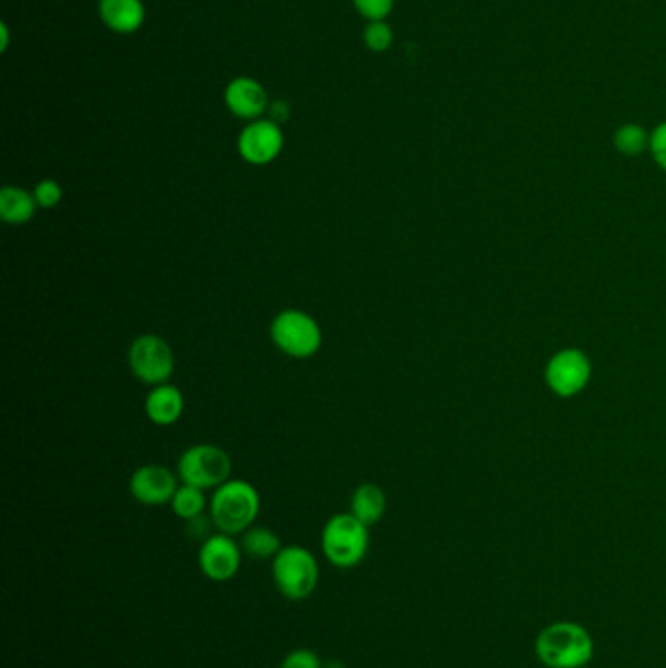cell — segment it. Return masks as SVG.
I'll return each mask as SVG.
<instances>
[{
    "label": "cell",
    "instance_id": "obj_1",
    "mask_svg": "<svg viewBox=\"0 0 666 668\" xmlns=\"http://www.w3.org/2000/svg\"><path fill=\"white\" fill-rule=\"evenodd\" d=\"M594 642L589 632L575 622L547 625L536 637V655L547 668H582L589 665Z\"/></svg>",
    "mask_w": 666,
    "mask_h": 668
},
{
    "label": "cell",
    "instance_id": "obj_2",
    "mask_svg": "<svg viewBox=\"0 0 666 668\" xmlns=\"http://www.w3.org/2000/svg\"><path fill=\"white\" fill-rule=\"evenodd\" d=\"M260 495L256 486L244 479H229L217 486L209 501V516L216 528L237 536L251 528L259 518Z\"/></svg>",
    "mask_w": 666,
    "mask_h": 668
},
{
    "label": "cell",
    "instance_id": "obj_3",
    "mask_svg": "<svg viewBox=\"0 0 666 668\" xmlns=\"http://www.w3.org/2000/svg\"><path fill=\"white\" fill-rule=\"evenodd\" d=\"M323 556L337 569H354L370 551V528L352 513L335 514L320 532Z\"/></svg>",
    "mask_w": 666,
    "mask_h": 668
},
{
    "label": "cell",
    "instance_id": "obj_4",
    "mask_svg": "<svg viewBox=\"0 0 666 668\" xmlns=\"http://www.w3.org/2000/svg\"><path fill=\"white\" fill-rule=\"evenodd\" d=\"M272 579L284 599L303 602L319 587V561L307 547H282V551L272 559Z\"/></svg>",
    "mask_w": 666,
    "mask_h": 668
},
{
    "label": "cell",
    "instance_id": "obj_5",
    "mask_svg": "<svg viewBox=\"0 0 666 668\" xmlns=\"http://www.w3.org/2000/svg\"><path fill=\"white\" fill-rule=\"evenodd\" d=\"M270 339L290 358H313L323 347V330L309 313L284 309L270 322Z\"/></svg>",
    "mask_w": 666,
    "mask_h": 668
},
{
    "label": "cell",
    "instance_id": "obj_6",
    "mask_svg": "<svg viewBox=\"0 0 666 668\" xmlns=\"http://www.w3.org/2000/svg\"><path fill=\"white\" fill-rule=\"evenodd\" d=\"M233 463L226 450L214 443H196L178 460V478L186 485L198 489H217L231 479Z\"/></svg>",
    "mask_w": 666,
    "mask_h": 668
},
{
    "label": "cell",
    "instance_id": "obj_7",
    "mask_svg": "<svg viewBox=\"0 0 666 668\" xmlns=\"http://www.w3.org/2000/svg\"><path fill=\"white\" fill-rule=\"evenodd\" d=\"M128 362L139 382L153 387L168 383L176 365L173 348L159 335H141L133 340L128 350Z\"/></svg>",
    "mask_w": 666,
    "mask_h": 668
},
{
    "label": "cell",
    "instance_id": "obj_8",
    "mask_svg": "<svg viewBox=\"0 0 666 668\" xmlns=\"http://www.w3.org/2000/svg\"><path fill=\"white\" fill-rule=\"evenodd\" d=\"M242 547L229 534H214L201 541L198 551V567L201 574L211 582H229L241 571Z\"/></svg>",
    "mask_w": 666,
    "mask_h": 668
},
{
    "label": "cell",
    "instance_id": "obj_9",
    "mask_svg": "<svg viewBox=\"0 0 666 668\" xmlns=\"http://www.w3.org/2000/svg\"><path fill=\"white\" fill-rule=\"evenodd\" d=\"M590 360L580 350L567 348L559 354H555L547 370H545V382L549 390L559 397H575L577 393L587 387L590 380Z\"/></svg>",
    "mask_w": 666,
    "mask_h": 668
},
{
    "label": "cell",
    "instance_id": "obj_10",
    "mask_svg": "<svg viewBox=\"0 0 666 668\" xmlns=\"http://www.w3.org/2000/svg\"><path fill=\"white\" fill-rule=\"evenodd\" d=\"M237 147L249 165H270L284 149V131L272 120H254L241 131Z\"/></svg>",
    "mask_w": 666,
    "mask_h": 668
},
{
    "label": "cell",
    "instance_id": "obj_11",
    "mask_svg": "<svg viewBox=\"0 0 666 668\" xmlns=\"http://www.w3.org/2000/svg\"><path fill=\"white\" fill-rule=\"evenodd\" d=\"M178 491V481L173 471L165 466H141L133 471L130 479V493L138 503L145 506L171 504L174 493Z\"/></svg>",
    "mask_w": 666,
    "mask_h": 668
},
{
    "label": "cell",
    "instance_id": "obj_12",
    "mask_svg": "<svg viewBox=\"0 0 666 668\" xmlns=\"http://www.w3.org/2000/svg\"><path fill=\"white\" fill-rule=\"evenodd\" d=\"M226 105L229 112L241 120H260V116L269 110L266 88L251 77L234 78L226 88Z\"/></svg>",
    "mask_w": 666,
    "mask_h": 668
},
{
    "label": "cell",
    "instance_id": "obj_13",
    "mask_svg": "<svg viewBox=\"0 0 666 668\" xmlns=\"http://www.w3.org/2000/svg\"><path fill=\"white\" fill-rule=\"evenodd\" d=\"M98 12L106 28L116 34H135L145 22V7L141 0H100Z\"/></svg>",
    "mask_w": 666,
    "mask_h": 668
},
{
    "label": "cell",
    "instance_id": "obj_14",
    "mask_svg": "<svg viewBox=\"0 0 666 668\" xmlns=\"http://www.w3.org/2000/svg\"><path fill=\"white\" fill-rule=\"evenodd\" d=\"M145 413L156 426H171L178 423L184 413V395L173 383L155 385L145 399Z\"/></svg>",
    "mask_w": 666,
    "mask_h": 668
},
{
    "label": "cell",
    "instance_id": "obj_15",
    "mask_svg": "<svg viewBox=\"0 0 666 668\" xmlns=\"http://www.w3.org/2000/svg\"><path fill=\"white\" fill-rule=\"evenodd\" d=\"M385 511H387V496L380 485L363 483L356 486L350 499V513L354 514L358 521L372 528L383 518Z\"/></svg>",
    "mask_w": 666,
    "mask_h": 668
},
{
    "label": "cell",
    "instance_id": "obj_16",
    "mask_svg": "<svg viewBox=\"0 0 666 668\" xmlns=\"http://www.w3.org/2000/svg\"><path fill=\"white\" fill-rule=\"evenodd\" d=\"M34 191L24 190L20 186H4L0 190V218L9 226H26L37 211Z\"/></svg>",
    "mask_w": 666,
    "mask_h": 668
},
{
    "label": "cell",
    "instance_id": "obj_17",
    "mask_svg": "<svg viewBox=\"0 0 666 668\" xmlns=\"http://www.w3.org/2000/svg\"><path fill=\"white\" fill-rule=\"evenodd\" d=\"M241 547L242 554L264 561V559H274L284 546L274 529L251 526L247 532H242Z\"/></svg>",
    "mask_w": 666,
    "mask_h": 668
},
{
    "label": "cell",
    "instance_id": "obj_18",
    "mask_svg": "<svg viewBox=\"0 0 666 668\" xmlns=\"http://www.w3.org/2000/svg\"><path fill=\"white\" fill-rule=\"evenodd\" d=\"M171 506H173V513L186 522L190 521V518H196L199 514H204L206 506H208V499H206L204 489L182 483V486H178V491L174 493Z\"/></svg>",
    "mask_w": 666,
    "mask_h": 668
},
{
    "label": "cell",
    "instance_id": "obj_19",
    "mask_svg": "<svg viewBox=\"0 0 666 668\" xmlns=\"http://www.w3.org/2000/svg\"><path fill=\"white\" fill-rule=\"evenodd\" d=\"M651 138L647 131L635 123L622 125L615 131L614 145L618 151H622L623 155H641L645 149L649 147Z\"/></svg>",
    "mask_w": 666,
    "mask_h": 668
},
{
    "label": "cell",
    "instance_id": "obj_20",
    "mask_svg": "<svg viewBox=\"0 0 666 668\" xmlns=\"http://www.w3.org/2000/svg\"><path fill=\"white\" fill-rule=\"evenodd\" d=\"M363 42L368 45V50H372V52H387L391 44H393V32L385 24V20L370 22L368 28H365V32H363Z\"/></svg>",
    "mask_w": 666,
    "mask_h": 668
},
{
    "label": "cell",
    "instance_id": "obj_21",
    "mask_svg": "<svg viewBox=\"0 0 666 668\" xmlns=\"http://www.w3.org/2000/svg\"><path fill=\"white\" fill-rule=\"evenodd\" d=\"M34 198L42 209L57 208L63 200V188L52 178H45L42 183L35 184Z\"/></svg>",
    "mask_w": 666,
    "mask_h": 668
},
{
    "label": "cell",
    "instance_id": "obj_22",
    "mask_svg": "<svg viewBox=\"0 0 666 668\" xmlns=\"http://www.w3.org/2000/svg\"><path fill=\"white\" fill-rule=\"evenodd\" d=\"M352 2H354L356 10L370 22L385 20L393 10V0H352Z\"/></svg>",
    "mask_w": 666,
    "mask_h": 668
},
{
    "label": "cell",
    "instance_id": "obj_23",
    "mask_svg": "<svg viewBox=\"0 0 666 668\" xmlns=\"http://www.w3.org/2000/svg\"><path fill=\"white\" fill-rule=\"evenodd\" d=\"M323 660H320L317 653L312 649H294V651L287 653L280 668H323Z\"/></svg>",
    "mask_w": 666,
    "mask_h": 668
},
{
    "label": "cell",
    "instance_id": "obj_24",
    "mask_svg": "<svg viewBox=\"0 0 666 668\" xmlns=\"http://www.w3.org/2000/svg\"><path fill=\"white\" fill-rule=\"evenodd\" d=\"M216 528V524L211 521V516L206 514H199L196 518L186 521V536L192 539H198V541H206L211 534V529Z\"/></svg>",
    "mask_w": 666,
    "mask_h": 668
},
{
    "label": "cell",
    "instance_id": "obj_25",
    "mask_svg": "<svg viewBox=\"0 0 666 668\" xmlns=\"http://www.w3.org/2000/svg\"><path fill=\"white\" fill-rule=\"evenodd\" d=\"M649 149L657 165L666 171V122L660 123L657 130L651 133Z\"/></svg>",
    "mask_w": 666,
    "mask_h": 668
},
{
    "label": "cell",
    "instance_id": "obj_26",
    "mask_svg": "<svg viewBox=\"0 0 666 668\" xmlns=\"http://www.w3.org/2000/svg\"><path fill=\"white\" fill-rule=\"evenodd\" d=\"M0 34H2V52H7V47H9V28H7V24L0 26Z\"/></svg>",
    "mask_w": 666,
    "mask_h": 668
},
{
    "label": "cell",
    "instance_id": "obj_27",
    "mask_svg": "<svg viewBox=\"0 0 666 668\" xmlns=\"http://www.w3.org/2000/svg\"><path fill=\"white\" fill-rule=\"evenodd\" d=\"M323 668H347V665H345L342 660L332 659L329 660V662H325V665H323Z\"/></svg>",
    "mask_w": 666,
    "mask_h": 668
},
{
    "label": "cell",
    "instance_id": "obj_28",
    "mask_svg": "<svg viewBox=\"0 0 666 668\" xmlns=\"http://www.w3.org/2000/svg\"><path fill=\"white\" fill-rule=\"evenodd\" d=\"M582 668H587V667H582Z\"/></svg>",
    "mask_w": 666,
    "mask_h": 668
}]
</instances>
